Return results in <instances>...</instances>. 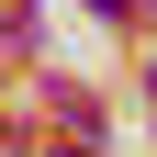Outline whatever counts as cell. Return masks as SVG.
Masks as SVG:
<instances>
[{"mask_svg": "<svg viewBox=\"0 0 157 157\" xmlns=\"http://www.w3.org/2000/svg\"><path fill=\"white\" fill-rule=\"evenodd\" d=\"M90 11H101V23H124V11H135V0H90Z\"/></svg>", "mask_w": 157, "mask_h": 157, "instance_id": "obj_1", "label": "cell"}]
</instances>
